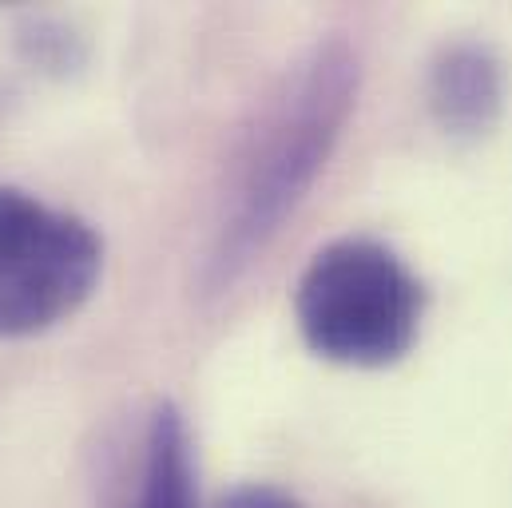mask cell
<instances>
[{
  "label": "cell",
  "instance_id": "obj_3",
  "mask_svg": "<svg viewBox=\"0 0 512 508\" xmlns=\"http://www.w3.org/2000/svg\"><path fill=\"white\" fill-rule=\"evenodd\" d=\"M100 266L104 243L84 219L0 187V338H28L76 314Z\"/></svg>",
  "mask_w": 512,
  "mask_h": 508
},
{
  "label": "cell",
  "instance_id": "obj_2",
  "mask_svg": "<svg viewBox=\"0 0 512 508\" xmlns=\"http://www.w3.org/2000/svg\"><path fill=\"white\" fill-rule=\"evenodd\" d=\"M425 290L397 254L374 239H338L310 258L294 310L306 346L338 366L378 370L409 354Z\"/></svg>",
  "mask_w": 512,
  "mask_h": 508
},
{
  "label": "cell",
  "instance_id": "obj_6",
  "mask_svg": "<svg viewBox=\"0 0 512 508\" xmlns=\"http://www.w3.org/2000/svg\"><path fill=\"white\" fill-rule=\"evenodd\" d=\"M215 508H306L298 497H290L278 485H239L231 493L219 497Z\"/></svg>",
  "mask_w": 512,
  "mask_h": 508
},
{
  "label": "cell",
  "instance_id": "obj_1",
  "mask_svg": "<svg viewBox=\"0 0 512 508\" xmlns=\"http://www.w3.org/2000/svg\"><path fill=\"white\" fill-rule=\"evenodd\" d=\"M358 96V56L318 44L251 131L211 251V282H231L314 187Z\"/></svg>",
  "mask_w": 512,
  "mask_h": 508
},
{
  "label": "cell",
  "instance_id": "obj_5",
  "mask_svg": "<svg viewBox=\"0 0 512 508\" xmlns=\"http://www.w3.org/2000/svg\"><path fill=\"white\" fill-rule=\"evenodd\" d=\"M128 508H199L195 457L183 413L163 401L155 405L143 433V465Z\"/></svg>",
  "mask_w": 512,
  "mask_h": 508
},
{
  "label": "cell",
  "instance_id": "obj_4",
  "mask_svg": "<svg viewBox=\"0 0 512 508\" xmlns=\"http://www.w3.org/2000/svg\"><path fill=\"white\" fill-rule=\"evenodd\" d=\"M505 68L489 44H445L429 68V112L453 139H477L501 120Z\"/></svg>",
  "mask_w": 512,
  "mask_h": 508
}]
</instances>
